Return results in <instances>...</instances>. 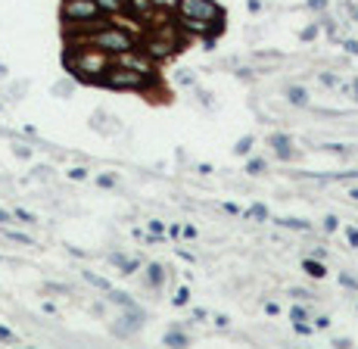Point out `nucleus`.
Returning <instances> with one entry per match:
<instances>
[{
  "instance_id": "1",
  "label": "nucleus",
  "mask_w": 358,
  "mask_h": 349,
  "mask_svg": "<svg viewBox=\"0 0 358 349\" xmlns=\"http://www.w3.org/2000/svg\"><path fill=\"white\" fill-rule=\"evenodd\" d=\"M112 56H106L103 50H94V47H69L62 53V66L72 78L85 81V85H100L103 72L109 69Z\"/></svg>"
},
{
  "instance_id": "2",
  "label": "nucleus",
  "mask_w": 358,
  "mask_h": 349,
  "mask_svg": "<svg viewBox=\"0 0 358 349\" xmlns=\"http://www.w3.org/2000/svg\"><path fill=\"white\" fill-rule=\"evenodd\" d=\"M103 88L109 91H137V94H150L156 88V75H140L128 66H118V63H109V69L103 72L100 78Z\"/></svg>"
},
{
  "instance_id": "3",
  "label": "nucleus",
  "mask_w": 358,
  "mask_h": 349,
  "mask_svg": "<svg viewBox=\"0 0 358 349\" xmlns=\"http://www.w3.org/2000/svg\"><path fill=\"white\" fill-rule=\"evenodd\" d=\"M59 16H62V28H72V25L91 22V19H97V16H106V13H100L97 0H62V7H59Z\"/></svg>"
},
{
  "instance_id": "4",
  "label": "nucleus",
  "mask_w": 358,
  "mask_h": 349,
  "mask_svg": "<svg viewBox=\"0 0 358 349\" xmlns=\"http://www.w3.org/2000/svg\"><path fill=\"white\" fill-rule=\"evenodd\" d=\"M175 13L190 16V19H203V22H221L224 19V10L215 0H178Z\"/></svg>"
},
{
  "instance_id": "5",
  "label": "nucleus",
  "mask_w": 358,
  "mask_h": 349,
  "mask_svg": "<svg viewBox=\"0 0 358 349\" xmlns=\"http://www.w3.org/2000/svg\"><path fill=\"white\" fill-rule=\"evenodd\" d=\"M137 47H140L153 63H165V59H172V56L181 50L175 41H169V37H162V34H153V31H146V34L140 37Z\"/></svg>"
},
{
  "instance_id": "6",
  "label": "nucleus",
  "mask_w": 358,
  "mask_h": 349,
  "mask_svg": "<svg viewBox=\"0 0 358 349\" xmlns=\"http://www.w3.org/2000/svg\"><path fill=\"white\" fill-rule=\"evenodd\" d=\"M112 63H118V66H128V69H134V72H140V75H156V63L140 50V47H134V50H128V53H118V56H112Z\"/></svg>"
},
{
  "instance_id": "7",
  "label": "nucleus",
  "mask_w": 358,
  "mask_h": 349,
  "mask_svg": "<svg viewBox=\"0 0 358 349\" xmlns=\"http://www.w3.org/2000/svg\"><path fill=\"white\" fill-rule=\"evenodd\" d=\"M156 10H159L156 0H125V13L134 16V19H140V22H146Z\"/></svg>"
},
{
  "instance_id": "8",
  "label": "nucleus",
  "mask_w": 358,
  "mask_h": 349,
  "mask_svg": "<svg viewBox=\"0 0 358 349\" xmlns=\"http://www.w3.org/2000/svg\"><path fill=\"white\" fill-rule=\"evenodd\" d=\"M165 278H169V268H165V265H159V262H150V265H146V284H150L153 290L162 287Z\"/></svg>"
},
{
  "instance_id": "9",
  "label": "nucleus",
  "mask_w": 358,
  "mask_h": 349,
  "mask_svg": "<svg viewBox=\"0 0 358 349\" xmlns=\"http://www.w3.org/2000/svg\"><path fill=\"white\" fill-rule=\"evenodd\" d=\"M109 262H112L115 268H122V275H134V271L140 268V259H128V256H122V253H112Z\"/></svg>"
},
{
  "instance_id": "10",
  "label": "nucleus",
  "mask_w": 358,
  "mask_h": 349,
  "mask_svg": "<svg viewBox=\"0 0 358 349\" xmlns=\"http://www.w3.org/2000/svg\"><path fill=\"white\" fill-rule=\"evenodd\" d=\"M268 143L277 150V156H281V159H290V156H293V150H290L293 143H290V137H287V134H271V137H268Z\"/></svg>"
},
{
  "instance_id": "11",
  "label": "nucleus",
  "mask_w": 358,
  "mask_h": 349,
  "mask_svg": "<svg viewBox=\"0 0 358 349\" xmlns=\"http://www.w3.org/2000/svg\"><path fill=\"white\" fill-rule=\"evenodd\" d=\"M302 271H305L308 278H314V281H321V278L327 275V268L318 262V259H305V262H302Z\"/></svg>"
},
{
  "instance_id": "12",
  "label": "nucleus",
  "mask_w": 358,
  "mask_h": 349,
  "mask_svg": "<svg viewBox=\"0 0 358 349\" xmlns=\"http://www.w3.org/2000/svg\"><path fill=\"white\" fill-rule=\"evenodd\" d=\"M287 100H290L293 106H308V91L299 88V85H290V88H287Z\"/></svg>"
},
{
  "instance_id": "13",
  "label": "nucleus",
  "mask_w": 358,
  "mask_h": 349,
  "mask_svg": "<svg viewBox=\"0 0 358 349\" xmlns=\"http://www.w3.org/2000/svg\"><path fill=\"white\" fill-rule=\"evenodd\" d=\"M106 299L115 302V305H122V309H137V302L128 293H122V290H106Z\"/></svg>"
},
{
  "instance_id": "14",
  "label": "nucleus",
  "mask_w": 358,
  "mask_h": 349,
  "mask_svg": "<svg viewBox=\"0 0 358 349\" xmlns=\"http://www.w3.org/2000/svg\"><path fill=\"white\" fill-rule=\"evenodd\" d=\"M97 7L106 16H115V13H125V0H97Z\"/></svg>"
},
{
  "instance_id": "15",
  "label": "nucleus",
  "mask_w": 358,
  "mask_h": 349,
  "mask_svg": "<svg viewBox=\"0 0 358 349\" xmlns=\"http://www.w3.org/2000/svg\"><path fill=\"white\" fill-rule=\"evenodd\" d=\"M162 343H165V346H190V337L181 334V331H165Z\"/></svg>"
},
{
  "instance_id": "16",
  "label": "nucleus",
  "mask_w": 358,
  "mask_h": 349,
  "mask_svg": "<svg viewBox=\"0 0 358 349\" xmlns=\"http://www.w3.org/2000/svg\"><path fill=\"white\" fill-rule=\"evenodd\" d=\"M81 278H85V281H88L91 287H97V290H103V293H106V290H112V284H109L106 278H100V275H94V271H81Z\"/></svg>"
},
{
  "instance_id": "17",
  "label": "nucleus",
  "mask_w": 358,
  "mask_h": 349,
  "mask_svg": "<svg viewBox=\"0 0 358 349\" xmlns=\"http://www.w3.org/2000/svg\"><path fill=\"white\" fill-rule=\"evenodd\" d=\"M4 237L13 240V243H22V247H34V240L28 234H22V231H13V228H4Z\"/></svg>"
},
{
  "instance_id": "18",
  "label": "nucleus",
  "mask_w": 358,
  "mask_h": 349,
  "mask_svg": "<svg viewBox=\"0 0 358 349\" xmlns=\"http://www.w3.org/2000/svg\"><path fill=\"white\" fill-rule=\"evenodd\" d=\"M281 228H290V231H311V224L305 218H277Z\"/></svg>"
},
{
  "instance_id": "19",
  "label": "nucleus",
  "mask_w": 358,
  "mask_h": 349,
  "mask_svg": "<svg viewBox=\"0 0 358 349\" xmlns=\"http://www.w3.org/2000/svg\"><path fill=\"white\" fill-rule=\"evenodd\" d=\"M252 143H256V137H252V134H246L243 140H237V147H234V153H237V156H246V153L252 150Z\"/></svg>"
},
{
  "instance_id": "20",
  "label": "nucleus",
  "mask_w": 358,
  "mask_h": 349,
  "mask_svg": "<svg viewBox=\"0 0 358 349\" xmlns=\"http://www.w3.org/2000/svg\"><path fill=\"white\" fill-rule=\"evenodd\" d=\"M262 172H265V159L262 156H252L246 162V175H262Z\"/></svg>"
},
{
  "instance_id": "21",
  "label": "nucleus",
  "mask_w": 358,
  "mask_h": 349,
  "mask_svg": "<svg viewBox=\"0 0 358 349\" xmlns=\"http://www.w3.org/2000/svg\"><path fill=\"white\" fill-rule=\"evenodd\" d=\"M246 215H249V218H259V221H268V215H271V212H268V206H265V203H256Z\"/></svg>"
},
{
  "instance_id": "22",
  "label": "nucleus",
  "mask_w": 358,
  "mask_h": 349,
  "mask_svg": "<svg viewBox=\"0 0 358 349\" xmlns=\"http://www.w3.org/2000/svg\"><path fill=\"white\" fill-rule=\"evenodd\" d=\"M13 218H19L22 224H34V221H37V218H34V212H28V209H22V206H19V209H13Z\"/></svg>"
},
{
  "instance_id": "23",
  "label": "nucleus",
  "mask_w": 358,
  "mask_h": 349,
  "mask_svg": "<svg viewBox=\"0 0 358 349\" xmlns=\"http://www.w3.org/2000/svg\"><path fill=\"white\" fill-rule=\"evenodd\" d=\"M321 81H324L327 88H336V91H346V85H343L340 78H333V75H327V72H321Z\"/></svg>"
},
{
  "instance_id": "24",
  "label": "nucleus",
  "mask_w": 358,
  "mask_h": 349,
  "mask_svg": "<svg viewBox=\"0 0 358 349\" xmlns=\"http://www.w3.org/2000/svg\"><path fill=\"white\" fill-rule=\"evenodd\" d=\"M172 302H175L178 309H181V305H187V302H190V290H187V287H181V290L175 293V299H172Z\"/></svg>"
},
{
  "instance_id": "25",
  "label": "nucleus",
  "mask_w": 358,
  "mask_h": 349,
  "mask_svg": "<svg viewBox=\"0 0 358 349\" xmlns=\"http://www.w3.org/2000/svg\"><path fill=\"white\" fill-rule=\"evenodd\" d=\"M305 318H308L305 305H293V309H290V321H305Z\"/></svg>"
},
{
  "instance_id": "26",
  "label": "nucleus",
  "mask_w": 358,
  "mask_h": 349,
  "mask_svg": "<svg viewBox=\"0 0 358 349\" xmlns=\"http://www.w3.org/2000/svg\"><path fill=\"white\" fill-rule=\"evenodd\" d=\"M293 331H296L299 337H308V334H311L314 327H311V324H305V321H293Z\"/></svg>"
},
{
  "instance_id": "27",
  "label": "nucleus",
  "mask_w": 358,
  "mask_h": 349,
  "mask_svg": "<svg viewBox=\"0 0 358 349\" xmlns=\"http://www.w3.org/2000/svg\"><path fill=\"white\" fill-rule=\"evenodd\" d=\"M16 340H19V337H16L10 327H4V324H0V343H16Z\"/></svg>"
},
{
  "instance_id": "28",
  "label": "nucleus",
  "mask_w": 358,
  "mask_h": 349,
  "mask_svg": "<svg viewBox=\"0 0 358 349\" xmlns=\"http://www.w3.org/2000/svg\"><path fill=\"white\" fill-rule=\"evenodd\" d=\"M340 284H343L346 290H358V281H355L352 275H340Z\"/></svg>"
},
{
  "instance_id": "29",
  "label": "nucleus",
  "mask_w": 358,
  "mask_h": 349,
  "mask_svg": "<svg viewBox=\"0 0 358 349\" xmlns=\"http://www.w3.org/2000/svg\"><path fill=\"white\" fill-rule=\"evenodd\" d=\"M69 178H72V181H85V178H88V169H81V166H78V169H69Z\"/></svg>"
},
{
  "instance_id": "30",
  "label": "nucleus",
  "mask_w": 358,
  "mask_h": 349,
  "mask_svg": "<svg viewBox=\"0 0 358 349\" xmlns=\"http://www.w3.org/2000/svg\"><path fill=\"white\" fill-rule=\"evenodd\" d=\"M150 231H153V234H165V221H159V218H150Z\"/></svg>"
},
{
  "instance_id": "31",
  "label": "nucleus",
  "mask_w": 358,
  "mask_h": 349,
  "mask_svg": "<svg viewBox=\"0 0 358 349\" xmlns=\"http://www.w3.org/2000/svg\"><path fill=\"white\" fill-rule=\"evenodd\" d=\"M97 184L109 190V187H115V175H100V178H97Z\"/></svg>"
},
{
  "instance_id": "32",
  "label": "nucleus",
  "mask_w": 358,
  "mask_h": 349,
  "mask_svg": "<svg viewBox=\"0 0 358 349\" xmlns=\"http://www.w3.org/2000/svg\"><path fill=\"white\" fill-rule=\"evenodd\" d=\"M311 327H318V331H327V327H330V318H327V315H318Z\"/></svg>"
},
{
  "instance_id": "33",
  "label": "nucleus",
  "mask_w": 358,
  "mask_h": 349,
  "mask_svg": "<svg viewBox=\"0 0 358 349\" xmlns=\"http://www.w3.org/2000/svg\"><path fill=\"white\" fill-rule=\"evenodd\" d=\"M336 228H340V218L336 215H327L324 218V231H336Z\"/></svg>"
},
{
  "instance_id": "34",
  "label": "nucleus",
  "mask_w": 358,
  "mask_h": 349,
  "mask_svg": "<svg viewBox=\"0 0 358 349\" xmlns=\"http://www.w3.org/2000/svg\"><path fill=\"white\" fill-rule=\"evenodd\" d=\"M215 327L227 331V327H230V318H227V315H215Z\"/></svg>"
},
{
  "instance_id": "35",
  "label": "nucleus",
  "mask_w": 358,
  "mask_h": 349,
  "mask_svg": "<svg viewBox=\"0 0 358 349\" xmlns=\"http://www.w3.org/2000/svg\"><path fill=\"white\" fill-rule=\"evenodd\" d=\"M181 234H184L187 240H193V237H196V228H193V224H181Z\"/></svg>"
},
{
  "instance_id": "36",
  "label": "nucleus",
  "mask_w": 358,
  "mask_h": 349,
  "mask_svg": "<svg viewBox=\"0 0 358 349\" xmlns=\"http://www.w3.org/2000/svg\"><path fill=\"white\" fill-rule=\"evenodd\" d=\"M346 237H349L352 247H358V228H346Z\"/></svg>"
},
{
  "instance_id": "37",
  "label": "nucleus",
  "mask_w": 358,
  "mask_h": 349,
  "mask_svg": "<svg viewBox=\"0 0 358 349\" xmlns=\"http://www.w3.org/2000/svg\"><path fill=\"white\" fill-rule=\"evenodd\" d=\"M265 312H268V315H277V312H281V305H277L274 299H268V302H265Z\"/></svg>"
},
{
  "instance_id": "38",
  "label": "nucleus",
  "mask_w": 358,
  "mask_h": 349,
  "mask_svg": "<svg viewBox=\"0 0 358 349\" xmlns=\"http://www.w3.org/2000/svg\"><path fill=\"white\" fill-rule=\"evenodd\" d=\"M13 221V212L10 209H0V224H10Z\"/></svg>"
},
{
  "instance_id": "39",
  "label": "nucleus",
  "mask_w": 358,
  "mask_h": 349,
  "mask_svg": "<svg viewBox=\"0 0 358 349\" xmlns=\"http://www.w3.org/2000/svg\"><path fill=\"white\" fill-rule=\"evenodd\" d=\"M165 231H169V237H181V224H165Z\"/></svg>"
},
{
  "instance_id": "40",
  "label": "nucleus",
  "mask_w": 358,
  "mask_h": 349,
  "mask_svg": "<svg viewBox=\"0 0 358 349\" xmlns=\"http://www.w3.org/2000/svg\"><path fill=\"white\" fill-rule=\"evenodd\" d=\"M314 34H318V28H314V25H308V28L302 31V41H311V37H314Z\"/></svg>"
},
{
  "instance_id": "41",
  "label": "nucleus",
  "mask_w": 358,
  "mask_h": 349,
  "mask_svg": "<svg viewBox=\"0 0 358 349\" xmlns=\"http://www.w3.org/2000/svg\"><path fill=\"white\" fill-rule=\"evenodd\" d=\"M308 7H311V10H324L327 0H308Z\"/></svg>"
},
{
  "instance_id": "42",
  "label": "nucleus",
  "mask_w": 358,
  "mask_h": 349,
  "mask_svg": "<svg viewBox=\"0 0 358 349\" xmlns=\"http://www.w3.org/2000/svg\"><path fill=\"white\" fill-rule=\"evenodd\" d=\"M224 212H230V215H240V206H237V203H224Z\"/></svg>"
},
{
  "instance_id": "43",
  "label": "nucleus",
  "mask_w": 358,
  "mask_h": 349,
  "mask_svg": "<svg viewBox=\"0 0 358 349\" xmlns=\"http://www.w3.org/2000/svg\"><path fill=\"white\" fill-rule=\"evenodd\" d=\"M290 293H293V296H299V299H308V296H311V293H308V290H299V287H293V290H290Z\"/></svg>"
},
{
  "instance_id": "44",
  "label": "nucleus",
  "mask_w": 358,
  "mask_h": 349,
  "mask_svg": "<svg viewBox=\"0 0 358 349\" xmlns=\"http://www.w3.org/2000/svg\"><path fill=\"white\" fill-rule=\"evenodd\" d=\"M16 156H22V159H28V156H31V150H28V147H16Z\"/></svg>"
},
{
  "instance_id": "45",
  "label": "nucleus",
  "mask_w": 358,
  "mask_h": 349,
  "mask_svg": "<svg viewBox=\"0 0 358 349\" xmlns=\"http://www.w3.org/2000/svg\"><path fill=\"white\" fill-rule=\"evenodd\" d=\"M346 50H349V53H355V56H358V41H346Z\"/></svg>"
},
{
  "instance_id": "46",
  "label": "nucleus",
  "mask_w": 358,
  "mask_h": 349,
  "mask_svg": "<svg viewBox=\"0 0 358 349\" xmlns=\"http://www.w3.org/2000/svg\"><path fill=\"white\" fill-rule=\"evenodd\" d=\"M178 256H181V259H187V262H193V253H190V250H178Z\"/></svg>"
},
{
  "instance_id": "47",
  "label": "nucleus",
  "mask_w": 358,
  "mask_h": 349,
  "mask_svg": "<svg viewBox=\"0 0 358 349\" xmlns=\"http://www.w3.org/2000/svg\"><path fill=\"white\" fill-rule=\"evenodd\" d=\"M349 200H355V203H358V187H352V190H349Z\"/></svg>"
},
{
  "instance_id": "48",
  "label": "nucleus",
  "mask_w": 358,
  "mask_h": 349,
  "mask_svg": "<svg viewBox=\"0 0 358 349\" xmlns=\"http://www.w3.org/2000/svg\"><path fill=\"white\" fill-rule=\"evenodd\" d=\"M7 75H10V69H7L4 63H0V78H7Z\"/></svg>"
},
{
  "instance_id": "49",
  "label": "nucleus",
  "mask_w": 358,
  "mask_h": 349,
  "mask_svg": "<svg viewBox=\"0 0 358 349\" xmlns=\"http://www.w3.org/2000/svg\"><path fill=\"white\" fill-rule=\"evenodd\" d=\"M352 94H355V103H358V78L352 81Z\"/></svg>"
},
{
  "instance_id": "50",
  "label": "nucleus",
  "mask_w": 358,
  "mask_h": 349,
  "mask_svg": "<svg viewBox=\"0 0 358 349\" xmlns=\"http://www.w3.org/2000/svg\"><path fill=\"white\" fill-rule=\"evenodd\" d=\"M0 262H4V256H0Z\"/></svg>"
},
{
  "instance_id": "51",
  "label": "nucleus",
  "mask_w": 358,
  "mask_h": 349,
  "mask_svg": "<svg viewBox=\"0 0 358 349\" xmlns=\"http://www.w3.org/2000/svg\"><path fill=\"white\" fill-rule=\"evenodd\" d=\"M355 16H358V13H355Z\"/></svg>"
}]
</instances>
